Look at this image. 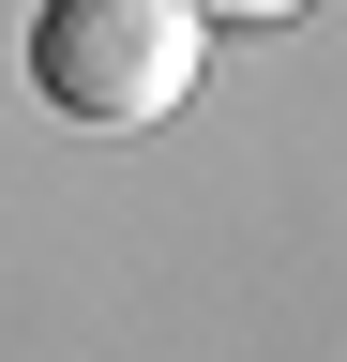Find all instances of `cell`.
<instances>
[{
  "instance_id": "6da1fadb",
  "label": "cell",
  "mask_w": 347,
  "mask_h": 362,
  "mask_svg": "<svg viewBox=\"0 0 347 362\" xmlns=\"http://www.w3.org/2000/svg\"><path fill=\"white\" fill-rule=\"evenodd\" d=\"M196 61H211L196 0H46V16H30V90H46L61 121H91V136L166 121L196 90Z\"/></svg>"
},
{
  "instance_id": "7a4b0ae2",
  "label": "cell",
  "mask_w": 347,
  "mask_h": 362,
  "mask_svg": "<svg viewBox=\"0 0 347 362\" xmlns=\"http://www.w3.org/2000/svg\"><path fill=\"white\" fill-rule=\"evenodd\" d=\"M196 16H227V30H272V16H302V0H196Z\"/></svg>"
}]
</instances>
